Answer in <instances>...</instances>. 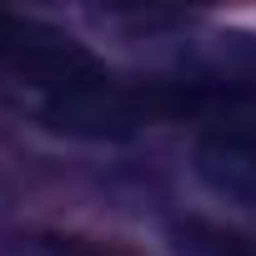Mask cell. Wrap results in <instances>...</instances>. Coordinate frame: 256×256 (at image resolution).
Returning <instances> with one entry per match:
<instances>
[{
  "instance_id": "2",
  "label": "cell",
  "mask_w": 256,
  "mask_h": 256,
  "mask_svg": "<svg viewBox=\"0 0 256 256\" xmlns=\"http://www.w3.org/2000/svg\"><path fill=\"white\" fill-rule=\"evenodd\" d=\"M171 241H176L181 256H256V236H246V231H226V226L201 221V216L171 221Z\"/></svg>"
},
{
  "instance_id": "1",
  "label": "cell",
  "mask_w": 256,
  "mask_h": 256,
  "mask_svg": "<svg viewBox=\"0 0 256 256\" xmlns=\"http://www.w3.org/2000/svg\"><path fill=\"white\" fill-rule=\"evenodd\" d=\"M191 171H196V181H201L211 196H221V201H231V206H241V211L256 216V146L196 141Z\"/></svg>"
},
{
  "instance_id": "3",
  "label": "cell",
  "mask_w": 256,
  "mask_h": 256,
  "mask_svg": "<svg viewBox=\"0 0 256 256\" xmlns=\"http://www.w3.org/2000/svg\"><path fill=\"white\" fill-rule=\"evenodd\" d=\"M26 256H126V251H116L106 241H90V236H30Z\"/></svg>"
}]
</instances>
